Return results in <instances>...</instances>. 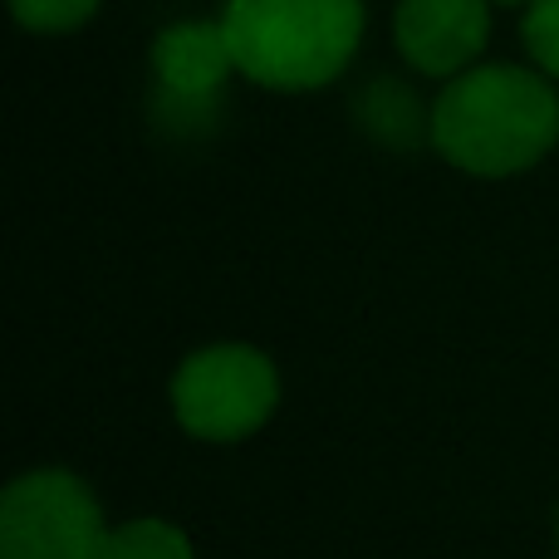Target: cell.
<instances>
[{
	"label": "cell",
	"mask_w": 559,
	"mask_h": 559,
	"mask_svg": "<svg viewBox=\"0 0 559 559\" xmlns=\"http://www.w3.org/2000/svg\"><path fill=\"white\" fill-rule=\"evenodd\" d=\"M432 147L472 177H515L555 153L559 94L540 69L472 64L432 104Z\"/></svg>",
	"instance_id": "6da1fadb"
},
{
	"label": "cell",
	"mask_w": 559,
	"mask_h": 559,
	"mask_svg": "<svg viewBox=\"0 0 559 559\" xmlns=\"http://www.w3.org/2000/svg\"><path fill=\"white\" fill-rule=\"evenodd\" d=\"M236 74L275 94L334 84L364 39V0H226Z\"/></svg>",
	"instance_id": "7a4b0ae2"
},
{
	"label": "cell",
	"mask_w": 559,
	"mask_h": 559,
	"mask_svg": "<svg viewBox=\"0 0 559 559\" xmlns=\"http://www.w3.org/2000/svg\"><path fill=\"white\" fill-rule=\"evenodd\" d=\"M280 407L275 358L255 344H206L173 373V417L187 437L231 447L255 437Z\"/></svg>",
	"instance_id": "3957f363"
},
{
	"label": "cell",
	"mask_w": 559,
	"mask_h": 559,
	"mask_svg": "<svg viewBox=\"0 0 559 559\" xmlns=\"http://www.w3.org/2000/svg\"><path fill=\"white\" fill-rule=\"evenodd\" d=\"M108 545L104 506L64 466L20 472L0 491V559H108Z\"/></svg>",
	"instance_id": "277c9868"
},
{
	"label": "cell",
	"mask_w": 559,
	"mask_h": 559,
	"mask_svg": "<svg viewBox=\"0 0 559 559\" xmlns=\"http://www.w3.org/2000/svg\"><path fill=\"white\" fill-rule=\"evenodd\" d=\"M491 35V0H397V55L432 79H456L476 64Z\"/></svg>",
	"instance_id": "5b68a950"
},
{
	"label": "cell",
	"mask_w": 559,
	"mask_h": 559,
	"mask_svg": "<svg viewBox=\"0 0 559 559\" xmlns=\"http://www.w3.org/2000/svg\"><path fill=\"white\" fill-rule=\"evenodd\" d=\"M153 74L173 98H212L236 74L222 20H177L153 45Z\"/></svg>",
	"instance_id": "8992f818"
},
{
	"label": "cell",
	"mask_w": 559,
	"mask_h": 559,
	"mask_svg": "<svg viewBox=\"0 0 559 559\" xmlns=\"http://www.w3.org/2000/svg\"><path fill=\"white\" fill-rule=\"evenodd\" d=\"M108 559H197V550L182 525L163 521V515H133V521L114 525Z\"/></svg>",
	"instance_id": "52a82bcc"
},
{
	"label": "cell",
	"mask_w": 559,
	"mask_h": 559,
	"mask_svg": "<svg viewBox=\"0 0 559 559\" xmlns=\"http://www.w3.org/2000/svg\"><path fill=\"white\" fill-rule=\"evenodd\" d=\"M98 0H10V15L35 35H69V29L88 25Z\"/></svg>",
	"instance_id": "ba28073f"
},
{
	"label": "cell",
	"mask_w": 559,
	"mask_h": 559,
	"mask_svg": "<svg viewBox=\"0 0 559 559\" xmlns=\"http://www.w3.org/2000/svg\"><path fill=\"white\" fill-rule=\"evenodd\" d=\"M521 35H525V49H531L535 69L559 79V0H535V5H525Z\"/></svg>",
	"instance_id": "9c48e42d"
},
{
	"label": "cell",
	"mask_w": 559,
	"mask_h": 559,
	"mask_svg": "<svg viewBox=\"0 0 559 559\" xmlns=\"http://www.w3.org/2000/svg\"><path fill=\"white\" fill-rule=\"evenodd\" d=\"M491 5H506V10H511V5H535V0H491Z\"/></svg>",
	"instance_id": "30bf717a"
},
{
	"label": "cell",
	"mask_w": 559,
	"mask_h": 559,
	"mask_svg": "<svg viewBox=\"0 0 559 559\" xmlns=\"http://www.w3.org/2000/svg\"><path fill=\"white\" fill-rule=\"evenodd\" d=\"M555 535H559V531H555Z\"/></svg>",
	"instance_id": "8fae6325"
}]
</instances>
